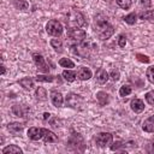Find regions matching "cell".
Instances as JSON below:
<instances>
[{
    "instance_id": "6da1fadb",
    "label": "cell",
    "mask_w": 154,
    "mask_h": 154,
    "mask_svg": "<svg viewBox=\"0 0 154 154\" xmlns=\"http://www.w3.org/2000/svg\"><path fill=\"white\" fill-rule=\"evenodd\" d=\"M93 29L96 36L102 41L109 38L114 32L113 26L108 23L107 17H105L103 14H97L95 17L94 23H93Z\"/></svg>"
},
{
    "instance_id": "7a4b0ae2",
    "label": "cell",
    "mask_w": 154,
    "mask_h": 154,
    "mask_svg": "<svg viewBox=\"0 0 154 154\" xmlns=\"http://www.w3.org/2000/svg\"><path fill=\"white\" fill-rule=\"evenodd\" d=\"M96 45L90 40H83L81 42H77L75 46H72V51L76 55L82 58H89L91 57L97 49Z\"/></svg>"
},
{
    "instance_id": "3957f363",
    "label": "cell",
    "mask_w": 154,
    "mask_h": 154,
    "mask_svg": "<svg viewBox=\"0 0 154 154\" xmlns=\"http://www.w3.org/2000/svg\"><path fill=\"white\" fill-rule=\"evenodd\" d=\"M66 26L69 29H75V28H81L85 24V18L83 13L76 8L70 10V12L66 14Z\"/></svg>"
},
{
    "instance_id": "277c9868",
    "label": "cell",
    "mask_w": 154,
    "mask_h": 154,
    "mask_svg": "<svg viewBox=\"0 0 154 154\" xmlns=\"http://www.w3.org/2000/svg\"><path fill=\"white\" fill-rule=\"evenodd\" d=\"M46 31L48 35L51 36H55L59 37L63 34V25L60 24V22H58L57 19H51L47 25H46Z\"/></svg>"
},
{
    "instance_id": "5b68a950",
    "label": "cell",
    "mask_w": 154,
    "mask_h": 154,
    "mask_svg": "<svg viewBox=\"0 0 154 154\" xmlns=\"http://www.w3.org/2000/svg\"><path fill=\"white\" fill-rule=\"evenodd\" d=\"M83 97L78 94H69L65 99V102H66V106L71 107V108H81V106L83 105Z\"/></svg>"
},
{
    "instance_id": "8992f818",
    "label": "cell",
    "mask_w": 154,
    "mask_h": 154,
    "mask_svg": "<svg viewBox=\"0 0 154 154\" xmlns=\"http://www.w3.org/2000/svg\"><path fill=\"white\" fill-rule=\"evenodd\" d=\"M112 141H113V136L109 132H100L95 138V142L99 147H106L111 144Z\"/></svg>"
},
{
    "instance_id": "52a82bcc",
    "label": "cell",
    "mask_w": 154,
    "mask_h": 154,
    "mask_svg": "<svg viewBox=\"0 0 154 154\" xmlns=\"http://www.w3.org/2000/svg\"><path fill=\"white\" fill-rule=\"evenodd\" d=\"M67 35H69L70 40H72V41H75V42H81V41L85 40V36H87L85 31L82 30V29H78V28L70 29L69 32H67Z\"/></svg>"
},
{
    "instance_id": "ba28073f",
    "label": "cell",
    "mask_w": 154,
    "mask_h": 154,
    "mask_svg": "<svg viewBox=\"0 0 154 154\" xmlns=\"http://www.w3.org/2000/svg\"><path fill=\"white\" fill-rule=\"evenodd\" d=\"M32 59H34V63L36 64L38 71H41V72H48L49 71V67L41 54H37V53L32 54Z\"/></svg>"
},
{
    "instance_id": "9c48e42d",
    "label": "cell",
    "mask_w": 154,
    "mask_h": 154,
    "mask_svg": "<svg viewBox=\"0 0 154 154\" xmlns=\"http://www.w3.org/2000/svg\"><path fill=\"white\" fill-rule=\"evenodd\" d=\"M45 131H46V129H42V128H30L28 130V136L32 141H38V140L43 138Z\"/></svg>"
},
{
    "instance_id": "30bf717a",
    "label": "cell",
    "mask_w": 154,
    "mask_h": 154,
    "mask_svg": "<svg viewBox=\"0 0 154 154\" xmlns=\"http://www.w3.org/2000/svg\"><path fill=\"white\" fill-rule=\"evenodd\" d=\"M76 75H77V78L81 79V81H88L91 77V71L88 67L82 66V67L78 69V71H77Z\"/></svg>"
},
{
    "instance_id": "8fae6325",
    "label": "cell",
    "mask_w": 154,
    "mask_h": 154,
    "mask_svg": "<svg viewBox=\"0 0 154 154\" xmlns=\"http://www.w3.org/2000/svg\"><path fill=\"white\" fill-rule=\"evenodd\" d=\"M95 77H96L97 83H100V84H105V83L108 81L109 75L107 73V71H106L105 69H99V70L96 71V73H95Z\"/></svg>"
},
{
    "instance_id": "7c38bea8",
    "label": "cell",
    "mask_w": 154,
    "mask_h": 154,
    "mask_svg": "<svg viewBox=\"0 0 154 154\" xmlns=\"http://www.w3.org/2000/svg\"><path fill=\"white\" fill-rule=\"evenodd\" d=\"M130 106H131V109L135 113H141L144 109V103L141 99H132L131 102H130Z\"/></svg>"
},
{
    "instance_id": "4fadbf2b",
    "label": "cell",
    "mask_w": 154,
    "mask_h": 154,
    "mask_svg": "<svg viewBox=\"0 0 154 154\" xmlns=\"http://www.w3.org/2000/svg\"><path fill=\"white\" fill-rule=\"evenodd\" d=\"M51 100H52V103L55 106V107H60L63 105V95L59 93V91H55L53 90L51 93Z\"/></svg>"
},
{
    "instance_id": "5bb4252c",
    "label": "cell",
    "mask_w": 154,
    "mask_h": 154,
    "mask_svg": "<svg viewBox=\"0 0 154 154\" xmlns=\"http://www.w3.org/2000/svg\"><path fill=\"white\" fill-rule=\"evenodd\" d=\"M142 129L147 132H154V114L149 118H147L143 124H142Z\"/></svg>"
},
{
    "instance_id": "9a60e30c",
    "label": "cell",
    "mask_w": 154,
    "mask_h": 154,
    "mask_svg": "<svg viewBox=\"0 0 154 154\" xmlns=\"http://www.w3.org/2000/svg\"><path fill=\"white\" fill-rule=\"evenodd\" d=\"M43 141H45V143H55V142H58V137L54 132L46 129L45 135H43Z\"/></svg>"
},
{
    "instance_id": "2e32d148",
    "label": "cell",
    "mask_w": 154,
    "mask_h": 154,
    "mask_svg": "<svg viewBox=\"0 0 154 154\" xmlns=\"http://www.w3.org/2000/svg\"><path fill=\"white\" fill-rule=\"evenodd\" d=\"M2 153L4 154H22L23 150L19 147L14 146V144H10V146H7L2 149Z\"/></svg>"
},
{
    "instance_id": "e0dca14e",
    "label": "cell",
    "mask_w": 154,
    "mask_h": 154,
    "mask_svg": "<svg viewBox=\"0 0 154 154\" xmlns=\"http://www.w3.org/2000/svg\"><path fill=\"white\" fill-rule=\"evenodd\" d=\"M96 99H97V101H99V103H100L101 106H105V105H107V103L109 102V96H108V94L105 93V91H97Z\"/></svg>"
},
{
    "instance_id": "ac0fdd59",
    "label": "cell",
    "mask_w": 154,
    "mask_h": 154,
    "mask_svg": "<svg viewBox=\"0 0 154 154\" xmlns=\"http://www.w3.org/2000/svg\"><path fill=\"white\" fill-rule=\"evenodd\" d=\"M18 82H19V84H20L24 89H26V90H31V89L34 88V81H32L31 78H29V77H24V78L19 79Z\"/></svg>"
},
{
    "instance_id": "d6986e66",
    "label": "cell",
    "mask_w": 154,
    "mask_h": 154,
    "mask_svg": "<svg viewBox=\"0 0 154 154\" xmlns=\"http://www.w3.org/2000/svg\"><path fill=\"white\" fill-rule=\"evenodd\" d=\"M23 128H24V125H23L22 123H17V122L11 123V124H8V125H7L8 131H10V132H12V134H17V132L22 131V130H23Z\"/></svg>"
},
{
    "instance_id": "ffe728a7",
    "label": "cell",
    "mask_w": 154,
    "mask_h": 154,
    "mask_svg": "<svg viewBox=\"0 0 154 154\" xmlns=\"http://www.w3.org/2000/svg\"><path fill=\"white\" fill-rule=\"evenodd\" d=\"M76 72L75 71H71V70H64L63 71V77L65 81L67 82H73L76 79Z\"/></svg>"
},
{
    "instance_id": "44dd1931",
    "label": "cell",
    "mask_w": 154,
    "mask_h": 154,
    "mask_svg": "<svg viewBox=\"0 0 154 154\" xmlns=\"http://www.w3.org/2000/svg\"><path fill=\"white\" fill-rule=\"evenodd\" d=\"M51 46L54 48L55 52H58V53H61L63 52V42H61V40H59V38L51 40Z\"/></svg>"
},
{
    "instance_id": "7402d4cb",
    "label": "cell",
    "mask_w": 154,
    "mask_h": 154,
    "mask_svg": "<svg viewBox=\"0 0 154 154\" xmlns=\"http://www.w3.org/2000/svg\"><path fill=\"white\" fill-rule=\"evenodd\" d=\"M36 99L40 100V101H45V100H47V91H46L45 88L38 87V88L36 89Z\"/></svg>"
},
{
    "instance_id": "603a6c76",
    "label": "cell",
    "mask_w": 154,
    "mask_h": 154,
    "mask_svg": "<svg viewBox=\"0 0 154 154\" xmlns=\"http://www.w3.org/2000/svg\"><path fill=\"white\" fill-rule=\"evenodd\" d=\"M59 65L61 67H67V69H71V67H75V63L72 60H70L69 58H61L59 60Z\"/></svg>"
},
{
    "instance_id": "cb8c5ba5",
    "label": "cell",
    "mask_w": 154,
    "mask_h": 154,
    "mask_svg": "<svg viewBox=\"0 0 154 154\" xmlns=\"http://www.w3.org/2000/svg\"><path fill=\"white\" fill-rule=\"evenodd\" d=\"M140 18L141 19H148V20H152L154 22V10H150V11H144L140 14Z\"/></svg>"
},
{
    "instance_id": "d4e9b609",
    "label": "cell",
    "mask_w": 154,
    "mask_h": 154,
    "mask_svg": "<svg viewBox=\"0 0 154 154\" xmlns=\"http://www.w3.org/2000/svg\"><path fill=\"white\" fill-rule=\"evenodd\" d=\"M13 5L18 10H26L29 7V4L26 1H24V0H14L13 1Z\"/></svg>"
},
{
    "instance_id": "484cf974",
    "label": "cell",
    "mask_w": 154,
    "mask_h": 154,
    "mask_svg": "<svg viewBox=\"0 0 154 154\" xmlns=\"http://www.w3.org/2000/svg\"><path fill=\"white\" fill-rule=\"evenodd\" d=\"M136 19H137V16H136V13H129V14H126L125 17H124V20H125V23H128V24H130V25H132V24H135L136 23Z\"/></svg>"
},
{
    "instance_id": "4316f807",
    "label": "cell",
    "mask_w": 154,
    "mask_h": 154,
    "mask_svg": "<svg viewBox=\"0 0 154 154\" xmlns=\"http://www.w3.org/2000/svg\"><path fill=\"white\" fill-rule=\"evenodd\" d=\"M35 79L37 82H52L54 79V76H51V75H37L35 77Z\"/></svg>"
},
{
    "instance_id": "83f0119b",
    "label": "cell",
    "mask_w": 154,
    "mask_h": 154,
    "mask_svg": "<svg viewBox=\"0 0 154 154\" xmlns=\"http://www.w3.org/2000/svg\"><path fill=\"white\" fill-rule=\"evenodd\" d=\"M131 87L130 85H123V87H120V89H119V95L120 96H128L129 94H131Z\"/></svg>"
},
{
    "instance_id": "f1b7e54d",
    "label": "cell",
    "mask_w": 154,
    "mask_h": 154,
    "mask_svg": "<svg viewBox=\"0 0 154 154\" xmlns=\"http://www.w3.org/2000/svg\"><path fill=\"white\" fill-rule=\"evenodd\" d=\"M116 2L120 8H124V10H128L131 6V0H116Z\"/></svg>"
},
{
    "instance_id": "f546056e",
    "label": "cell",
    "mask_w": 154,
    "mask_h": 154,
    "mask_svg": "<svg viewBox=\"0 0 154 154\" xmlns=\"http://www.w3.org/2000/svg\"><path fill=\"white\" fill-rule=\"evenodd\" d=\"M146 76H147V78H148V81L154 84V65H152V66H149V67L147 69Z\"/></svg>"
},
{
    "instance_id": "4dcf8cb0",
    "label": "cell",
    "mask_w": 154,
    "mask_h": 154,
    "mask_svg": "<svg viewBox=\"0 0 154 154\" xmlns=\"http://www.w3.org/2000/svg\"><path fill=\"white\" fill-rule=\"evenodd\" d=\"M12 112L18 117H24V111H23V107L20 105H14L12 107Z\"/></svg>"
},
{
    "instance_id": "1f68e13d",
    "label": "cell",
    "mask_w": 154,
    "mask_h": 154,
    "mask_svg": "<svg viewBox=\"0 0 154 154\" xmlns=\"http://www.w3.org/2000/svg\"><path fill=\"white\" fill-rule=\"evenodd\" d=\"M144 97H146V101H147L149 105H154V90L148 91Z\"/></svg>"
},
{
    "instance_id": "d6a6232c",
    "label": "cell",
    "mask_w": 154,
    "mask_h": 154,
    "mask_svg": "<svg viewBox=\"0 0 154 154\" xmlns=\"http://www.w3.org/2000/svg\"><path fill=\"white\" fill-rule=\"evenodd\" d=\"M136 58H137V60H138V61H141V63H146V64H147V63H149V60H150L147 55L141 54V53H137V54H136Z\"/></svg>"
},
{
    "instance_id": "836d02e7",
    "label": "cell",
    "mask_w": 154,
    "mask_h": 154,
    "mask_svg": "<svg viewBox=\"0 0 154 154\" xmlns=\"http://www.w3.org/2000/svg\"><path fill=\"white\" fill-rule=\"evenodd\" d=\"M109 77L112 78V81L117 82V81L119 79V77H120V73H119V71H118V70H112V71H111V73H109Z\"/></svg>"
},
{
    "instance_id": "e575fe53",
    "label": "cell",
    "mask_w": 154,
    "mask_h": 154,
    "mask_svg": "<svg viewBox=\"0 0 154 154\" xmlns=\"http://www.w3.org/2000/svg\"><path fill=\"white\" fill-rule=\"evenodd\" d=\"M118 45H119V47H125V45H126V36L125 35H119Z\"/></svg>"
},
{
    "instance_id": "d590c367",
    "label": "cell",
    "mask_w": 154,
    "mask_h": 154,
    "mask_svg": "<svg viewBox=\"0 0 154 154\" xmlns=\"http://www.w3.org/2000/svg\"><path fill=\"white\" fill-rule=\"evenodd\" d=\"M140 4H141V6H142V7L148 8V7H150V6H152V0H141V1H140Z\"/></svg>"
},
{
    "instance_id": "8d00e7d4",
    "label": "cell",
    "mask_w": 154,
    "mask_h": 154,
    "mask_svg": "<svg viewBox=\"0 0 154 154\" xmlns=\"http://www.w3.org/2000/svg\"><path fill=\"white\" fill-rule=\"evenodd\" d=\"M122 147H124V144H123L122 142H114V143L111 146V149H112V150H118V149L122 148Z\"/></svg>"
},
{
    "instance_id": "74e56055",
    "label": "cell",
    "mask_w": 154,
    "mask_h": 154,
    "mask_svg": "<svg viewBox=\"0 0 154 154\" xmlns=\"http://www.w3.org/2000/svg\"><path fill=\"white\" fill-rule=\"evenodd\" d=\"M148 152H149V153H154V143H150V144H149Z\"/></svg>"
},
{
    "instance_id": "f35d334b",
    "label": "cell",
    "mask_w": 154,
    "mask_h": 154,
    "mask_svg": "<svg viewBox=\"0 0 154 154\" xmlns=\"http://www.w3.org/2000/svg\"><path fill=\"white\" fill-rule=\"evenodd\" d=\"M49 117H51V114H49V113H47V112H46V113H43V119H45V120L49 119Z\"/></svg>"
},
{
    "instance_id": "ab89813d",
    "label": "cell",
    "mask_w": 154,
    "mask_h": 154,
    "mask_svg": "<svg viewBox=\"0 0 154 154\" xmlns=\"http://www.w3.org/2000/svg\"><path fill=\"white\" fill-rule=\"evenodd\" d=\"M6 72V69H5V65H1V75H5Z\"/></svg>"
}]
</instances>
